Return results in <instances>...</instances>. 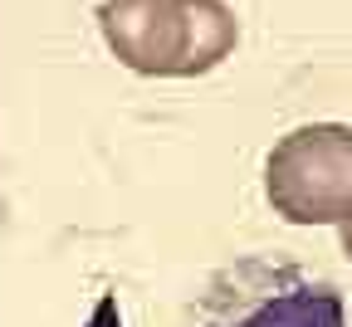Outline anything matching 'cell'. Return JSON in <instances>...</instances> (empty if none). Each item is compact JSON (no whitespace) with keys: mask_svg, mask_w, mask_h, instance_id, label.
I'll use <instances>...</instances> for the list:
<instances>
[{"mask_svg":"<svg viewBox=\"0 0 352 327\" xmlns=\"http://www.w3.org/2000/svg\"><path fill=\"white\" fill-rule=\"evenodd\" d=\"M98 34L122 69L142 74V78H176L182 0H103Z\"/></svg>","mask_w":352,"mask_h":327,"instance_id":"3957f363","label":"cell"},{"mask_svg":"<svg viewBox=\"0 0 352 327\" xmlns=\"http://www.w3.org/2000/svg\"><path fill=\"white\" fill-rule=\"evenodd\" d=\"M338 245H342V254L352 259V215H347V220L338 225Z\"/></svg>","mask_w":352,"mask_h":327,"instance_id":"5b68a950","label":"cell"},{"mask_svg":"<svg viewBox=\"0 0 352 327\" xmlns=\"http://www.w3.org/2000/svg\"><path fill=\"white\" fill-rule=\"evenodd\" d=\"M240 44V20L226 0H182V59L176 78H201L220 69Z\"/></svg>","mask_w":352,"mask_h":327,"instance_id":"277c9868","label":"cell"},{"mask_svg":"<svg viewBox=\"0 0 352 327\" xmlns=\"http://www.w3.org/2000/svg\"><path fill=\"white\" fill-rule=\"evenodd\" d=\"M264 201L289 225H342L352 215V127L303 122L264 157Z\"/></svg>","mask_w":352,"mask_h":327,"instance_id":"7a4b0ae2","label":"cell"},{"mask_svg":"<svg viewBox=\"0 0 352 327\" xmlns=\"http://www.w3.org/2000/svg\"><path fill=\"white\" fill-rule=\"evenodd\" d=\"M196 327H347V303L328 278L254 254L206 284Z\"/></svg>","mask_w":352,"mask_h":327,"instance_id":"6da1fadb","label":"cell"}]
</instances>
